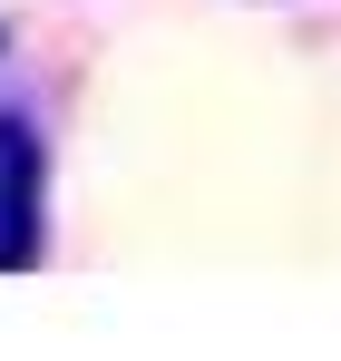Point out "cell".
I'll use <instances>...</instances> for the list:
<instances>
[{
    "label": "cell",
    "instance_id": "6da1fadb",
    "mask_svg": "<svg viewBox=\"0 0 341 361\" xmlns=\"http://www.w3.org/2000/svg\"><path fill=\"white\" fill-rule=\"evenodd\" d=\"M39 176H49V147L30 118H0V274L39 254Z\"/></svg>",
    "mask_w": 341,
    "mask_h": 361
}]
</instances>
